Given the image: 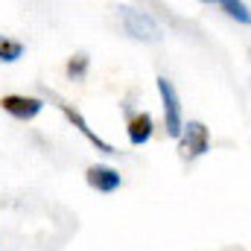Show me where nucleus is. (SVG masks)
I'll list each match as a JSON object with an SVG mask.
<instances>
[{"instance_id": "nucleus-1", "label": "nucleus", "mask_w": 251, "mask_h": 251, "mask_svg": "<svg viewBox=\"0 0 251 251\" xmlns=\"http://www.w3.org/2000/svg\"><path fill=\"white\" fill-rule=\"evenodd\" d=\"M155 85H158L161 105H164V128H167V134L170 137H181V131H184V111H181V100H178L176 85L167 76H158Z\"/></svg>"}, {"instance_id": "nucleus-2", "label": "nucleus", "mask_w": 251, "mask_h": 251, "mask_svg": "<svg viewBox=\"0 0 251 251\" xmlns=\"http://www.w3.org/2000/svg\"><path fill=\"white\" fill-rule=\"evenodd\" d=\"M120 21H123L126 32L134 38V41H146V44H155L161 41L164 29L161 24L149 15V12H137V9H120Z\"/></svg>"}, {"instance_id": "nucleus-3", "label": "nucleus", "mask_w": 251, "mask_h": 251, "mask_svg": "<svg viewBox=\"0 0 251 251\" xmlns=\"http://www.w3.org/2000/svg\"><path fill=\"white\" fill-rule=\"evenodd\" d=\"M210 149V128L201 120H190L184 123V131L178 137V155L181 161H196Z\"/></svg>"}, {"instance_id": "nucleus-4", "label": "nucleus", "mask_w": 251, "mask_h": 251, "mask_svg": "<svg viewBox=\"0 0 251 251\" xmlns=\"http://www.w3.org/2000/svg\"><path fill=\"white\" fill-rule=\"evenodd\" d=\"M53 100H56V97H53ZM56 105H59V111H62L64 117L73 123V128H79V134H82V137H85V140H88L94 149H100L102 155H117V149H114L108 140H102V137H100V134H97V131L88 126V120H85V117H82V114H79V111H76L70 102H64V100H56Z\"/></svg>"}, {"instance_id": "nucleus-5", "label": "nucleus", "mask_w": 251, "mask_h": 251, "mask_svg": "<svg viewBox=\"0 0 251 251\" xmlns=\"http://www.w3.org/2000/svg\"><path fill=\"white\" fill-rule=\"evenodd\" d=\"M0 108L6 114H12L15 120H32L44 111V100L41 97H24V94H9L0 100Z\"/></svg>"}, {"instance_id": "nucleus-6", "label": "nucleus", "mask_w": 251, "mask_h": 251, "mask_svg": "<svg viewBox=\"0 0 251 251\" xmlns=\"http://www.w3.org/2000/svg\"><path fill=\"white\" fill-rule=\"evenodd\" d=\"M85 181H88V187L97 190V193H114V190L123 187L120 173L111 170V167H105V164H94V167H88V170H85Z\"/></svg>"}, {"instance_id": "nucleus-7", "label": "nucleus", "mask_w": 251, "mask_h": 251, "mask_svg": "<svg viewBox=\"0 0 251 251\" xmlns=\"http://www.w3.org/2000/svg\"><path fill=\"white\" fill-rule=\"evenodd\" d=\"M152 128H155V120H152V114H149V111L128 114V123H126L128 143H131V146H143V143L152 137Z\"/></svg>"}, {"instance_id": "nucleus-8", "label": "nucleus", "mask_w": 251, "mask_h": 251, "mask_svg": "<svg viewBox=\"0 0 251 251\" xmlns=\"http://www.w3.org/2000/svg\"><path fill=\"white\" fill-rule=\"evenodd\" d=\"M88 67H91V59H88V53H73V56L67 59V67H64V73H67L73 82H82V79L88 76Z\"/></svg>"}, {"instance_id": "nucleus-9", "label": "nucleus", "mask_w": 251, "mask_h": 251, "mask_svg": "<svg viewBox=\"0 0 251 251\" xmlns=\"http://www.w3.org/2000/svg\"><path fill=\"white\" fill-rule=\"evenodd\" d=\"M219 9H222L228 18H234V21H240V24H246V26L251 24V9L246 3H240V0H222Z\"/></svg>"}, {"instance_id": "nucleus-10", "label": "nucleus", "mask_w": 251, "mask_h": 251, "mask_svg": "<svg viewBox=\"0 0 251 251\" xmlns=\"http://www.w3.org/2000/svg\"><path fill=\"white\" fill-rule=\"evenodd\" d=\"M21 56H24V44L0 35V62H18Z\"/></svg>"}]
</instances>
